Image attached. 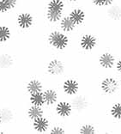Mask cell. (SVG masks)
Wrapping results in <instances>:
<instances>
[{
	"mask_svg": "<svg viewBox=\"0 0 121 134\" xmlns=\"http://www.w3.org/2000/svg\"><path fill=\"white\" fill-rule=\"evenodd\" d=\"M65 0H48L45 5L44 16L52 25H58L61 18L66 14Z\"/></svg>",
	"mask_w": 121,
	"mask_h": 134,
	"instance_id": "1",
	"label": "cell"
},
{
	"mask_svg": "<svg viewBox=\"0 0 121 134\" xmlns=\"http://www.w3.org/2000/svg\"><path fill=\"white\" fill-rule=\"evenodd\" d=\"M46 40L47 45L51 49L58 53H62L68 49L71 41L69 34L63 32L59 28L52 29L48 32Z\"/></svg>",
	"mask_w": 121,
	"mask_h": 134,
	"instance_id": "2",
	"label": "cell"
},
{
	"mask_svg": "<svg viewBox=\"0 0 121 134\" xmlns=\"http://www.w3.org/2000/svg\"><path fill=\"white\" fill-rule=\"evenodd\" d=\"M99 89L105 96H114L119 93L121 90L119 77L113 75H107L99 82Z\"/></svg>",
	"mask_w": 121,
	"mask_h": 134,
	"instance_id": "3",
	"label": "cell"
},
{
	"mask_svg": "<svg viewBox=\"0 0 121 134\" xmlns=\"http://www.w3.org/2000/svg\"><path fill=\"white\" fill-rule=\"evenodd\" d=\"M45 71L51 77H61L66 72V64L60 58L54 57L47 61L45 66Z\"/></svg>",
	"mask_w": 121,
	"mask_h": 134,
	"instance_id": "4",
	"label": "cell"
},
{
	"mask_svg": "<svg viewBox=\"0 0 121 134\" xmlns=\"http://www.w3.org/2000/svg\"><path fill=\"white\" fill-rule=\"evenodd\" d=\"M16 28L22 32L29 31L34 28L35 24L34 15L28 10H23L18 12L15 19Z\"/></svg>",
	"mask_w": 121,
	"mask_h": 134,
	"instance_id": "5",
	"label": "cell"
},
{
	"mask_svg": "<svg viewBox=\"0 0 121 134\" xmlns=\"http://www.w3.org/2000/svg\"><path fill=\"white\" fill-rule=\"evenodd\" d=\"M77 43L80 50L83 51V53H91L98 47L99 39L93 33H83L80 35Z\"/></svg>",
	"mask_w": 121,
	"mask_h": 134,
	"instance_id": "6",
	"label": "cell"
},
{
	"mask_svg": "<svg viewBox=\"0 0 121 134\" xmlns=\"http://www.w3.org/2000/svg\"><path fill=\"white\" fill-rule=\"evenodd\" d=\"M54 114L61 120H67L74 114V108L70 99H60L53 107Z\"/></svg>",
	"mask_w": 121,
	"mask_h": 134,
	"instance_id": "7",
	"label": "cell"
},
{
	"mask_svg": "<svg viewBox=\"0 0 121 134\" xmlns=\"http://www.w3.org/2000/svg\"><path fill=\"white\" fill-rule=\"evenodd\" d=\"M60 89L66 98L71 99L80 93L81 84L77 79L74 77H67L63 80Z\"/></svg>",
	"mask_w": 121,
	"mask_h": 134,
	"instance_id": "8",
	"label": "cell"
},
{
	"mask_svg": "<svg viewBox=\"0 0 121 134\" xmlns=\"http://www.w3.org/2000/svg\"><path fill=\"white\" fill-rule=\"evenodd\" d=\"M116 61L117 59L113 53L105 51L99 54L97 64L101 70L106 71H111L112 70H114Z\"/></svg>",
	"mask_w": 121,
	"mask_h": 134,
	"instance_id": "9",
	"label": "cell"
},
{
	"mask_svg": "<svg viewBox=\"0 0 121 134\" xmlns=\"http://www.w3.org/2000/svg\"><path fill=\"white\" fill-rule=\"evenodd\" d=\"M67 15L71 18L72 21L77 27H82L86 23L88 15L86 10L83 8L76 6V7L71 8L68 11Z\"/></svg>",
	"mask_w": 121,
	"mask_h": 134,
	"instance_id": "10",
	"label": "cell"
},
{
	"mask_svg": "<svg viewBox=\"0 0 121 134\" xmlns=\"http://www.w3.org/2000/svg\"><path fill=\"white\" fill-rule=\"evenodd\" d=\"M52 126L51 125L50 119L47 117L46 115L42 116L39 119H36L34 121L31 122V127L33 132L38 134H43L47 133Z\"/></svg>",
	"mask_w": 121,
	"mask_h": 134,
	"instance_id": "11",
	"label": "cell"
},
{
	"mask_svg": "<svg viewBox=\"0 0 121 134\" xmlns=\"http://www.w3.org/2000/svg\"><path fill=\"white\" fill-rule=\"evenodd\" d=\"M70 100H71V104L73 106L74 112L77 113V114H81V113L86 112L89 106V99L87 98V96L80 93L71 98Z\"/></svg>",
	"mask_w": 121,
	"mask_h": 134,
	"instance_id": "12",
	"label": "cell"
},
{
	"mask_svg": "<svg viewBox=\"0 0 121 134\" xmlns=\"http://www.w3.org/2000/svg\"><path fill=\"white\" fill-rule=\"evenodd\" d=\"M43 96L47 108H53V107L60 100V96L58 89L53 87L45 88V90H43Z\"/></svg>",
	"mask_w": 121,
	"mask_h": 134,
	"instance_id": "13",
	"label": "cell"
},
{
	"mask_svg": "<svg viewBox=\"0 0 121 134\" xmlns=\"http://www.w3.org/2000/svg\"><path fill=\"white\" fill-rule=\"evenodd\" d=\"M16 59L9 52H0V71H10L15 66Z\"/></svg>",
	"mask_w": 121,
	"mask_h": 134,
	"instance_id": "14",
	"label": "cell"
},
{
	"mask_svg": "<svg viewBox=\"0 0 121 134\" xmlns=\"http://www.w3.org/2000/svg\"><path fill=\"white\" fill-rule=\"evenodd\" d=\"M45 90L44 83L39 78H30L25 84V91L28 95L43 92Z\"/></svg>",
	"mask_w": 121,
	"mask_h": 134,
	"instance_id": "15",
	"label": "cell"
},
{
	"mask_svg": "<svg viewBox=\"0 0 121 134\" xmlns=\"http://www.w3.org/2000/svg\"><path fill=\"white\" fill-rule=\"evenodd\" d=\"M58 28L60 30H62L63 32L70 35V34H71V33H74L78 27L76 25L71 18L67 14H65V16L61 18V20L59 21V23H58Z\"/></svg>",
	"mask_w": 121,
	"mask_h": 134,
	"instance_id": "16",
	"label": "cell"
},
{
	"mask_svg": "<svg viewBox=\"0 0 121 134\" xmlns=\"http://www.w3.org/2000/svg\"><path fill=\"white\" fill-rule=\"evenodd\" d=\"M46 115V109L44 107H39L34 105H30L26 110V118L32 122L36 119H39Z\"/></svg>",
	"mask_w": 121,
	"mask_h": 134,
	"instance_id": "17",
	"label": "cell"
},
{
	"mask_svg": "<svg viewBox=\"0 0 121 134\" xmlns=\"http://www.w3.org/2000/svg\"><path fill=\"white\" fill-rule=\"evenodd\" d=\"M12 36H13V31L10 25L0 23V46L8 44L11 41Z\"/></svg>",
	"mask_w": 121,
	"mask_h": 134,
	"instance_id": "18",
	"label": "cell"
},
{
	"mask_svg": "<svg viewBox=\"0 0 121 134\" xmlns=\"http://www.w3.org/2000/svg\"><path fill=\"white\" fill-rule=\"evenodd\" d=\"M0 114H1L3 126L11 124L15 120V112L8 106L0 107Z\"/></svg>",
	"mask_w": 121,
	"mask_h": 134,
	"instance_id": "19",
	"label": "cell"
},
{
	"mask_svg": "<svg viewBox=\"0 0 121 134\" xmlns=\"http://www.w3.org/2000/svg\"><path fill=\"white\" fill-rule=\"evenodd\" d=\"M19 0H0V15H7L15 10Z\"/></svg>",
	"mask_w": 121,
	"mask_h": 134,
	"instance_id": "20",
	"label": "cell"
},
{
	"mask_svg": "<svg viewBox=\"0 0 121 134\" xmlns=\"http://www.w3.org/2000/svg\"><path fill=\"white\" fill-rule=\"evenodd\" d=\"M106 10L107 17L112 22L118 23L121 21V6L119 4H114Z\"/></svg>",
	"mask_w": 121,
	"mask_h": 134,
	"instance_id": "21",
	"label": "cell"
},
{
	"mask_svg": "<svg viewBox=\"0 0 121 134\" xmlns=\"http://www.w3.org/2000/svg\"><path fill=\"white\" fill-rule=\"evenodd\" d=\"M109 116L114 121L120 122L121 121V102H114L111 104L108 110Z\"/></svg>",
	"mask_w": 121,
	"mask_h": 134,
	"instance_id": "22",
	"label": "cell"
},
{
	"mask_svg": "<svg viewBox=\"0 0 121 134\" xmlns=\"http://www.w3.org/2000/svg\"><path fill=\"white\" fill-rule=\"evenodd\" d=\"M28 102L30 105H34L39 107H46L43 92H39L28 95Z\"/></svg>",
	"mask_w": 121,
	"mask_h": 134,
	"instance_id": "23",
	"label": "cell"
},
{
	"mask_svg": "<svg viewBox=\"0 0 121 134\" xmlns=\"http://www.w3.org/2000/svg\"><path fill=\"white\" fill-rule=\"evenodd\" d=\"M79 134H95L97 133V129L93 123H83L79 126L77 130Z\"/></svg>",
	"mask_w": 121,
	"mask_h": 134,
	"instance_id": "24",
	"label": "cell"
},
{
	"mask_svg": "<svg viewBox=\"0 0 121 134\" xmlns=\"http://www.w3.org/2000/svg\"><path fill=\"white\" fill-rule=\"evenodd\" d=\"M90 4L95 8L107 9L116 3V0H89Z\"/></svg>",
	"mask_w": 121,
	"mask_h": 134,
	"instance_id": "25",
	"label": "cell"
},
{
	"mask_svg": "<svg viewBox=\"0 0 121 134\" xmlns=\"http://www.w3.org/2000/svg\"><path fill=\"white\" fill-rule=\"evenodd\" d=\"M48 133L50 134H65L67 133V130L65 129V126H62L61 125H53V126H51Z\"/></svg>",
	"mask_w": 121,
	"mask_h": 134,
	"instance_id": "26",
	"label": "cell"
},
{
	"mask_svg": "<svg viewBox=\"0 0 121 134\" xmlns=\"http://www.w3.org/2000/svg\"><path fill=\"white\" fill-rule=\"evenodd\" d=\"M114 71L119 74V76L121 75V57L119 58V59H117L115 67H114Z\"/></svg>",
	"mask_w": 121,
	"mask_h": 134,
	"instance_id": "27",
	"label": "cell"
},
{
	"mask_svg": "<svg viewBox=\"0 0 121 134\" xmlns=\"http://www.w3.org/2000/svg\"><path fill=\"white\" fill-rule=\"evenodd\" d=\"M65 1H66V3H68V4L74 5V4H78L79 3L83 1V0H65Z\"/></svg>",
	"mask_w": 121,
	"mask_h": 134,
	"instance_id": "28",
	"label": "cell"
},
{
	"mask_svg": "<svg viewBox=\"0 0 121 134\" xmlns=\"http://www.w3.org/2000/svg\"><path fill=\"white\" fill-rule=\"evenodd\" d=\"M3 126V122H2V118H1V114H0V127H2Z\"/></svg>",
	"mask_w": 121,
	"mask_h": 134,
	"instance_id": "29",
	"label": "cell"
},
{
	"mask_svg": "<svg viewBox=\"0 0 121 134\" xmlns=\"http://www.w3.org/2000/svg\"><path fill=\"white\" fill-rule=\"evenodd\" d=\"M119 83H120V86H121V75L119 76Z\"/></svg>",
	"mask_w": 121,
	"mask_h": 134,
	"instance_id": "30",
	"label": "cell"
}]
</instances>
